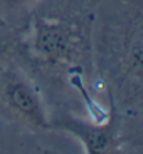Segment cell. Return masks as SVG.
<instances>
[{
    "label": "cell",
    "instance_id": "cell-1",
    "mask_svg": "<svg viewBox=\"0 0 143 154\" xmlns=\"http://www.w3.org/2000/svg\"><path fill=\"white\" fill-rule=\"evenodd\" d=\"M8 97H10L11 103L20 111L25 112V114H35L38 111V104H36L33 94L29 92L26 86L21 85V83H15V85L10 86Z\"/></svg>",
    "mask_w": 143,
    "mask_h": 154
},
{
    "label": "cell",
    "instance_id": "cell-3",
    "mask_svg": "<svg viewBox=\"0 0 143 154\" xmlns=\"http://www.w3.org/2000/svg\"><path fill=\"white\" fill-rule=\"evenodd\" d=\"M108 139L103 133H93L90 135L89 139V149L90 154H104V151L107 150Z\"/></svg>",
    "mask_w": 143,
    "mask_h": 154
},
{
    "label": "cell",
    "instance_id": "cell-2",
    "mask_svg": "<svg viewBox=\"0 0 143 154\" xmlns=\"http://www.w3.org/2000/svg\"><path fill=\"white\" fill-rule=\"evenodd\" d=\"M39 45L42 46L43 50L49 51V53H60L65 47L64 36L57 29L47 28L39 38Z\"/></svg>",
    "mask_w": 143,
    "mask_h": 154
}]
</instances>
